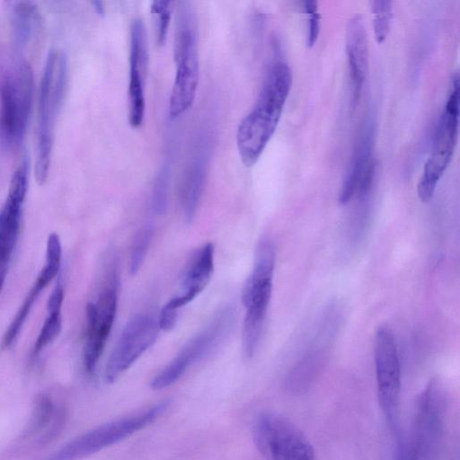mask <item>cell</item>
Wrapping results in <instances>:
<instances>
[{
  "mask_svg": "<svg viewBox=\"0 0 460 460\" xmlns=\"http://www.w3.org/2000/svg\"><path fill=\"white\" fill-rule=\"evenodd\" d=\"M151 13L156 16V40L159 46L164 44L171 19V2L155 0L150 5Z\"/></svg>",
  "mask_w": 460,
  "mask_h": 460,
  "instance_id": "cell-27",
  "label": "cell"
},
{
  "mask_svg": "<svg viewBox=\"0 0 460 460\" xmlns=\"http://www.w3.org/2000/svg\"><path fill=\"white\" fill-rule=\"evenodd\" d=\"M276 261V250L270 240L257 246L254 265L243 292L246 308L243 329V350L247 358L254 355L261 336L269 307Z\"/></svg>",
  "mask_w": 460,
  "mask_h": 460,
  "instance_id": "cell-5",
  "label": "cell"
},
{
  "mask_svg": "<svg viewBox=\"0 0 460 460\" xmlns=\"http://www.w3.org/2000/svg\"><path fill=\"white\" fill-rule=\"evenodd\" d=\"M160 330L158 320L137 314L128 322L107 361L104 378L115 382L155 341Z\"/></svg>",
  "mask_w": 460,
  "mask_h": 460,
  "instance_id": "cell-13",
  "label": "cell"
},
{
  "mask_svg": "<svg viewBox=\"0 0 460 460\" xmlns=\"http://www.w3.org/2000/svg\"><path fill=\"white\" fill-rule=\"evenodd\" d=\"M447 399L438 380H430L417 398L409 432L420 460H437L446 427Z\"/></svg>",
  "mask_w": 460,
  "mask_h": 460,
  "instance_id": "cell-9",
  "label": "cell"
},
{
  "mask_svg": "<svg viewBox=\"0 0 460 460\" xmlns=\"http://www.w3.org/2000/svg\"><path fill=\"white\" fill-rule=\"evenodd\" d=\"M304 6L308 22L306 44L311 48L316 43L319 36L321 23L320 13L316 1H305Z\"/></svg>",
  "mask_w": 460,
  "mask_h": 460,
  "instance_id": "cell-30",
  "label": "cell"
},
{
  "mask_svg": "<svg viewBox=\"0 0 460 460\" xmlns=\"http://www.w3.org/2000/svg\"><path fill=\"white\" fill-rule=\"evenodd\" d=\"M28 190V164L23 160L11 178L6 199L0 210V293L19 237Z\"/></svg>",
  "mask_w": 460,
  "mask_h": 460,
  "instance_id": "cell-14",
  "label": "cell"
},
{
  "mask_svg": "<svg viewBox=\"0 0 460 460\" xmlns=\"http://www.w3.org/2000/svg\"><path fill=\"white\" fill-rule=\"evenodd\" d=\"M33 97L30 64L14 47L0 46V142L10 151L24 138Z\"/></svg>",
  "mask_w": 460,
  "mask_h": 460,
  "instance_id": "cell-2",
  "label": "cell"
},
{
  "mask_svg": "<svg viewBox=\"0 0 460 460\" xmlns=\"http://www.w3.org/2000/svg\"><path fill=\"white\" fill-rule=\"evenodd\" d=\"M394 434V447L393 460H420L409 432H403L400 430L399 428Z\"/></svg>",
  "mask_w": 460,
  "mask_h": 460,
  "instance_id": "cell-29",
  "label": "cell"
},
{
  "mask_svg": "<svg viewBox=\"0 0 460 460\" xmlns=\"http://www.w3.org/2000/svg\"><path fill=\"white\" fill-rule=\"evenodd\" d=\"M169 406L170 401H161L95 427L64 445L48 460H80L98 453L151 425L166 412Z\"/></svg>",
  "mask_w": 460,
  "mask_h": 460,
  "instance_id": "cell-6",
  "label": "cell"
},
{
  "mask_svg": "<svg viewBox=\"0 0 460 460\" xmlns=\"http://www.w3.org/2000/svg\"><path fill=\"white\" fill-rule=\"evenodd\" d=\"M48 316L33 346V355L39 354L60 333L62 328L61 310H47Z\"/></svg>",
  "mask_w": 460,
  "mask_h": 460,
  "instance_id": "cell-24",
  "label": "cell"
},
{
  "mask_svg": "<svg viewBox=\"0 0 460 460\" xmlns=\"http://www.w3.org/2000/svg\"><path fill=\"white\" fill-rule=\"evenodd\" d=\"M118 307V277L115 270L102 289L96 302L86 305V332L83 361L85 371L92 374L105 348Z\"/></svg>",
  "mask_w": 460,
  "mask_h": 460,
  "instance_id": "cell-12",
  "label": "cell"
},
{
  "mask_svg": "<svg viewBox=\"0 0 460 460\" xmlns=\"http://www.w3.org/2000/svg\"><path fill=\"white\" fill-rule=\"evenodd\" d=\"M173 56L175 77L169 98V115L175 119L192 105L199 84V63L195 16L187 2L179 6Z\"/></svg>",
  "mask_w": 460,
  "mask_h": 460,
  "instance_id": "cell-4",
  "label": "cell"
},
{
  "mask_svg": "<svg viewBox=\"0 0 460 460\" xmlns=\"http://www.w3.org/2000/svg\"><path fill=\"white\" fill-rule=\"evenodd\" d=\"M233 311L225 308L214 317L209 324L195 337L168 363L151 381L154 390H161L176 383L197 361L210 353L226 336L232 323Z\"/></svg>",
  "mask_w": 460,
  "mask_h": 460,
  "instance_id": "cell-11",
  "label": "cell"
},
{
  "mask_svg": "<svg viewBox=\"0 0 460 460\" xmlns=\"http://www.w3.org/2000/svg\"><path fill=\"white\" fill-rule=\"evenodd\" d=\"M61 257L62 247L59 236L56 233H51L47 241L45 265L4 333L2 340L4 349H8L17 339L38 297L58 274L61 265Z\"/></svg>",
  "mask_w": 460,
  "mask_h": 460,
  "instance_id": "cell-17",
  "label": "cell"
},
{
  "mask_svg": "<svg viewBox=\"0 0 460 460\" xmlns=\"http://www.w3.org/2000/svg\"><path fill=\"white\" fill-rule=\"evenodd\" d=\"M458 125L459 77L456 73L451 80L447 103L438 122L430 155L417 187L418 196L424 203L432 199L439 180L452 160L457 143Z\"/></svg>",
  "mask_w": 460,
  "mask_h": 460,
  "instance_id": "cell-7",
  "label": "cell"
},
{
  "mask_svg": "<svg viewBox=\"0 0 460 460\" xmlns=\"http://www.w3.org/2000/svg\"><path fill=\"white\" fill-rule=\"evenodd\" d=\"M292 83V70L285 62H276L269 69L254 106L236 132L237 149L245 166L256 164L273 136Z\"/></svg>",
  "mask_w": 460,
  "mask_h": 460,
  "instance_id": "cell-1",
  "label": "cell"
},
{
  "mask_svg": "<svg viewBox=\"0 0 460 460\" xmlns=\"http://www.w3.org/2000/svg\"><path fill=\"white\" fill-rule=\"evenodd\" d=\"M153 237L152 226L143 227L136 235L130 252L129 271L136 274L141 268Z\"/></svg>",
  "mask_w": 460,
  "mask_h": 460,
  "instance_id": "cell-25",
  "label": "cell"
},
{
  "mask_svg": "<svg viewBox=\"0 0 460 460\" xmlns=\"http://www.w3.org/2000/svg\"><path fill=\"white\" fill-rule=\"evenodd\" d=\"M325 361L324 350L309 351L290 371L286 381L288 390L293 394L306 393L322 373Z\"/></svg>",
  "mask_w": 460,
  "mask_h": 460,
  "instance_id": "cell-22",
  "label": "cell"
},
{
  "mask_svg": "<svg viewBox=\"0 0 460 460\" xmlns=\"http://www.w3.org/2000/svg\"><path fill=\"white\" fill-rule=\"evenodd\" d=\"M8 13L16 49H24L33 43L41 29V16L36 4L9 2Z\"/></svg>",
  "mask_w": 460,
  "mask_h": 460,
  "instance_id": "cell-21",
  "label": "cell"
},
{
  "mask_svg": "<svg viewBox=\"0 0 460 460\" xmlns=\"http://www.w3.org/2000/svg\"><path fill=\"white\" fill-rule=\"evenodd\" d=\"M372 147L373 135L371 129H367L357 145L344 175L339 197L341 204H347L356 193L363 197L369 191L375 169Z\"/></svg>",
  "mask_w": 460,
  "mask_h": 460,
  "instance_id": "cell-19",
  "label": "cell"
},
{
  "mask_svg": "<svg viewBox=\"0 0 460 460\" xmlns=\"http://www.w3.org/2000/svg\"><path fill=\"white\" fill-rule=\"evenodd\" d=\"M213 270L214 245L208 243L190 257L183 271L181 292L162 308L158 317L161 330L168 332L174 327L179 310L203 291L211 279Z\"/></svg>",
  "mask_w": 460,
  "mask_h": 460,
  "instance_id": "cell-15",
  "label": "cell"
},
{
  "mask_svg": "<svg viewBox=\"0 0 460 460\" xmlns=\"http://www.w3.org/2000/svg\"><path fill=\"white\" fill-rule=\"evenodd\" d=\"M92 4L93 6V9L95 13L101 16L104 15L105 10L103 6V3L102 1H93Z\"/></svg>",
  "mask_w": 460,
  "mask_h": 460,
  "instance_id": "cell-31",
  "label": "cell"
},
{
  "mask_svg": "<svg viewBox=\"0 0 460 460\" xmlns=\"http://www.w3.org/2000/svg\"><path fill=\"white\" fill-rule=\"evenodd\" d=\"M346 49L352 88V103L356 106L368 70L367 40L363 21L359 15L354 16L348 24Z\"/></svg>",
  "mask_w": 460,
  "mask_h": 460,
  "instance_id": "cell-20",
  "label": "cell"
},
{
  "mask_svg": "<svg viewBox=\"0 0 460 460\" xmlns=\"http://www.w3.org/2000/svg\"><path fill=\"white\" fill-rule=\"evenodd\" d=\"M146 33L143 21H132L129 32V81L128 90V122L139 127L146 111L145 79L147 67Z\"/></svg>",
  "mask_w": 460,
  "mask_h": 460,
  "instance_id": "cell-16",
  "label": "cell"
},
{
  "mask_svg": "<svg viewBox=\"0 0 460 460\" xmlns=\"http://www.w3.org/2000/svg\"><path fill=\"white\" fill-rule=\"evenodd\" d=\"M68 64L64 52H49L40 86L35 177L43 184L51 162L54 132L67 84Z\"/></svg>",
  "mask_w": 460,
  "mask_h": 460,
  "instance_id": "cell-3",
  "label": "cell"
},
{
  "mask_svg": "<svg viewBox=\"0 0 460 460\" xmlns=\"http://www.w3.org/2000/svg\"><path fill=\"white\" fill-rule=\"evenodd\" d=\"M169 180L170 167L164 164L156 176L152 194V208L157 215L164 214L167 209Z\"/></svg>",
  "mask_w": 460,
  "mask_h": 460,
  "instance_id": "cell-26",
  "label": "cell"
},
{
  "mask_svg": "<svg viewBox=\"0 0 460 460\" xmlns=\"http://www.w3.org/2000/svg\"><path fill=\"white\" fill-rule=\"evenodd\" d=\"M370 8L373 21V30L377 43H383L388 36L393 18L391 1H372Z\"/></svg>",
  "mask_w": 460,
  "mask_h": 460,
  "instance_id": "cell-23",
  "label": "cell"
},
{
  "mask_svg": "<svg viewBox=\"0 0 460 460\" xmlns=\"http://www.w3.org/2000/svg\"><path fill=\"white\" fill-rule=\"evenodd\" d=\"M52 412L53 404L51 400L46 395L40 396L36 401L33 414L26 433L30 434L42 429L50 420Z\"/></svg>",
  "mask_w": 460,
  "mask_h": 460,
  "instance_id": "cell-28",
  "label": "cell"
},
{
  "mask_svg": "<svg viewBox=\"0 0 460 460\" xmlns=\"http://www.w3.org/2000/svg\"><path fill=\"white\" fill-rule=\"evenodd\" d=\"M375 364L378 402L394 432L400 428L401 368L394 336L387 326L376 332Z\"/></svg>",
  "mask_w": 460,
  "mask_h": 460,
  "instance_id": "cell-10",
  "label": "cell"
},
{
  "mask_svg": "<svg viewBox=\"0 0 460 460\" xmlns=\"http://www.w3.org/2000/svg\"><path fill=\"white\" fill-rule=\"evenodd\" d=\"M252 438L266 460H316L314 449L303 431L274 411L260 413L252 425Z\"/></svg>",
  "mask_w": 460,
  "mask_h": 460,
  "instance_id": "cell-8",
  "label": "cell"
},
{
  "mask_svg": "<svg viewBox=\"0 0 460 460\" xmlns=\"http://www.w3.org/2000/svg\"><path fill=\"white\" fill-rule=\"evenodd\" d=\"M209 152L208 139L203 136L183 172L181 186V203L187 223H190L195 217L204 191Z\"/></svg>",
  "mask_w": 460,
  "mask_h": 460,
  "instance_id": "cell-18",
  "label": "cell"
}]
</instances>
